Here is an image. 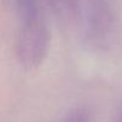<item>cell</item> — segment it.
<instances>
[{
	"mask_svg": "<svg viewBox=\"0 0 122 122\" xmlns=\"http://www.w3.org/2000/svg\"><path fill=\"white\" fill-rule=\"evenodd\" d=\"M18 20L15 56L27 70L39 68L47 57L50 32L39 0H14Z\"/></svg>",
	"mask_w": 122,
	"mask_h": 122,
	"instance_id": "cell-1",
	"label": "cell"
},
{
	"mask_svg": "<svg viewBox=\"0 0 122 122\" xmlns=\"http://www.w3.org/2000/svg\"><path fill=\"white\" fill-rule=\"evenodd\" d=\"M81 19L84 38L91 46L102 49L109 45L116 24L113 0H83Z\"/></svg>",
	"mask_w": 122,
	"mask_h": 122,
	"instance_id": "cell-2",
	"label": "cell"
},
{
	"mask_svg": "<svg viewBox=\"0 0 122 122\" xmlns=\"http://www.w3.org/2000/svg\"><path fill=\"white\" fill-rule=\"evenodd\" d=\"M52 13L64 23H74L81 18L82 0H43Z\"/></svg>",
	"mask_w": 122,
	"mask_h": 122,
	"instance_id": "cell-3",
	"label": "cell"
},
{
	"mask_svg": "<svg viewBox=\"0 0 122 122\" xmlns=\"http://www.w3.org/2000/svg\"><path fill=\"white\" fill-rule=\"evenodd\" d=\"M64 122H90V115L86 109L83 108H74L68 112Z\"/></svg>",
	"mask_w": 122,
	"mask_h": 122,
	"instance_id": "cell-4",
	"label": "cell"
}]
</instances>
